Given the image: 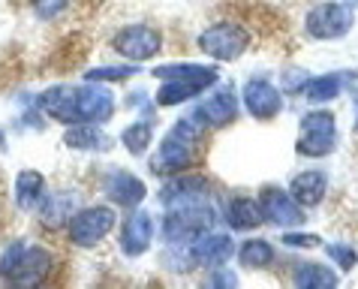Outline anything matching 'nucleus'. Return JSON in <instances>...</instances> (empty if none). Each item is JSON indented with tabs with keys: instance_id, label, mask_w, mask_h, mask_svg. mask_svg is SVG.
<instances>
[{
	"instance_id": "f257e3e1",
	"label": "nucleus",
	"mask_w": 358,
	"mask_h": 289,
	"mask_svg": "<svg viewBox=\"0 0 358 289\" xmlns=\"http://www.w3.org/2000/svg\"><path fill=\"white\" fill-rule=\"evenodd\" d=\"M39 108L57 124H106L115 115V94L99 82L52 85L39 94Z\"/></svg>"
},
{
	"instance_id": "f03ea898",
	"label": "nucleus",
	"mask_w": 358,
	"mask_h": 289,
	"mask_svg": "<svg viewBox=\"0 0 358 289\" xmlns=\"http://www.w3.org/2000/svg\"><path fill=\"white\" fill-rule=\"evenodd\" d=\"M205 124L199 121L196 115H187L181 118L169 133L163 136L157 154L151 157V172L154 175H181L187 172L193 163H196V151H199V142L205 139Z\"/></svg>"
},
{
	"instance_id": "7ed1b4c3",
	"label": "nucleus",
	"mask_w": 358,
	"mask_h": 289,
	"mask_svg": "<svg viewBox=\"0 0 358 289\" xmlns=\"http://www.w3.org/2000/svg\"><path fill=\"white\" fill-rule=\"evenodd\" d=\"M55 265V256L39 244L13 241L0 256V281L13 286H39Z\"/></svg>"
},
{
	"instance_id": "20e7f679",
	"label": "nucleus",
	"mask_w": 358,
	"mask_h": 289,
	"mask_svg": "<svg viewBox=\"0 0 358 289\" xmlns=\"http://www.w3.org/2000/svg\"><path fill=\"white\" fill-rule=\"evenodd\" d=\"M217 211L208 202L181 205V208H166V217L160 223V235L166 244H190L196 235L214 229Z\"/></svg>"
},
{
	"instance_id": "39448f33",
	"label": "nucleus",
	"mask_w": 358,
	"mask_h": 289,
	"mask_svg": "<svg viewBox=\"0 0 358 289\" xmlns=\"http://www.w3.org/2000/svg\"><path fill=\"white\" fill-rule=\"evenodd\" d=\"M334 148H337V118L325 112V108H313V112L301 115L295 151L301 157H310V160H320V157L331 154Z\"/></svg>"
},
{
	"instance_id": "423d86ee",
	"label": "nucleus",
	"mask_w": 358,
	"mask_h": 289,
	"mask_svg": "<svg viewBox=\"0 0 358 289\" xmlns=\"http://www.w3.org/2000/svg\"><path fill=\"white\" fill-rule=\"evenodd\" d=\"M355 24V13L352 6H346L343 0H322L307 9L304 15V34L310 39H320V43H331V39H341L352 31Z\"/></svg>"
},
{
	"instance_id": "0eeeda50",
	"label": "nucleus",
	"mask_w": 358,
	"mask_h": 289,
	"mask_svg": "<svg viewBox=\"0 0 358 289\" xmlns=\"http://www.w3.org/2000/svg\"><path fill=\"white\" fill-rule=\"evenodd\" d=\"M199 52H205L208 57L220 64H229V61H238L247 45H250V31L238 22H214L211 27H205L199 34Z\"/></svg>"
},
{
	"instance_id": "6e6552de",
	"label": "nucleus",
	"mask_w": 358,
	"mask_h": 289,
	"mask_svg": "<svg viewBox=\"0 0 358 289\" xmlns=\"http://www.w3.org/2000/svg\"><path fill=\"white\" fill-rule=\"evenodd\" d=\"M117 226V214L112 205H87L69 217L66 235L76 247H96Z\"/></svg>"
},
{
	"instance_id": "1a4fd4ad",
	"label": "nucleus",
	"mask_w": 358,
	"mask_h": 289,
	"mask_svg": "<svg viewBox=\"0 0 358 289\" xmlns=\"http://www.w3.org/2000/svg\"><path fill=\"white\" fill-rule=\"evenodd\" d=\"M112 48L124 61L145 64L163 52V36L151 24H127L112 36Z\"/></svg>"
},
{
	"instance_id": "9d476101",
	"label": "nucleus",
	"mask_w": 358,
	"mask_h": 289,
	"mask_svg": "<svg viewBox=\"0 0 358 289\" xmlns=\"http://www.w3.org/2000/svg\"><path fill=\"white\" fill-rule=\"evenodd\" d=\"M208 199H211V184H208L205 175H196V172L169 175L160 190V202L166 208L196 205V202H208Z\"/></svg>"
},
{
	"instance_id": "9b49d317",
	"label": "nucleus",
	"mask_w": 358,
	"mask_h": 289,
	"mask_svg": "<svg viewBox=\"0 0 358 289\" xmlns=\"http://www.w3.org/2000/svg\"><path fill=\"white\" fill-rule=\"evenodd\" d=\"M259 208L265 223L280 226V229H292L304 223V208L295 202V196L289 190H280V187H262L259 193Z\"/></svg>"
},
{
	"instance_id": "f8f14e48",
	"label": "nucleus",
	"mask_w": 358,
	"mask_h": 289,
	"mask_svg": "<svg viewBox=\"0 0 358 289\" xmlns=\"http://www.w3.org/2000/svg\"><path fill=\"white\" fill-rule=\"evenodd\" d=\"M190 259L193 265L199 268H220V265H229V259L235 256V241L229 232H217V229H208V232L196 235L190 244Z\"/></svg>"
},
{
	"instance_id": "ddd939ff",
	"label": "nucleus",
	"mask_w": 358,
	"mask_h": 289,
	"mask_svg": "<svg viewBox=\"0 0 358 289\" xmlns=\"http://www.w3.org/2000/svg\"><path fill=\"white\" fill-rule=\"evenodd\" d=\"M247 115L256 121H274L283 112V91L268 78H250L241 91Z\"/></svg>"
},
{
	"instance_id": "4468645a",
	"label": "nucleus",
	"mask_w": 358,
	"mask_h": 289,
	"mask_svg": "<svg viewBox=\"0 0 358 289\" xmlns=\"http://www.w3.org/2000/svg\"><path fill=\"white\" fill-rule=\"evenodd\" d=\"M220 82V73L217 76H193V78H169L157 87L154 94V103L163 106V108H172V106H181V103H190V99L202 97L208 87Z\"/></svg>"
},
{
	"instance_id": "2eb2a0df",
	"label": "nucleus",
	"mask_w": 358,
	"mask_h": 289,
	"mask_svg": "<svg viewBox=\"0 0 358 289\" xmlns=\"http://www.w3.org/2000/svg\"><path fill=\"white\" fill-rule=\"evenodd\" d=\"M154 232H157V223L148 211H138L133 208L130 217L124 220L121 226V251L127 259H138L142 253L151 251V241H154Z\"/></svg>"
},
{
	"instance_id": "dca6fc26",
	"label": "nucleus",
	"mask_w": 358,
	"mask_h": 289,
	"mask_svg": "<svg viewBox=\"0 0 358 289\" xmlns=\"http://www.w3.org/2000/svg\"><path fill=\"white\" fill-rule=\"evenodd\" d=\"M193 115L208 129H220L238 118V97L232 94V87H217L211 97H205L202 103L193 108Z\"/></svg>"
},
{
	"instance_id": "f3484780",
	"label": "nucleus",
	"mask_w": 358,
	"mask_h": 289,
	"mask_svg": "<svg viewBox=\"0 0 358 289\" xmlns=\"http://www.w3.org/2000/svg\"><path fill=\"white\" fill-rule=\"evenodd\" d=\"M106 196L112 199L115 205L121 208H138L148 199V187L142 178H136L133 172H124V169H115L112 175L106 178Z\"/></svg>"
},
{
	"instance_id": "a211bd4d",
	"label": "nucleus",
	"mask_w": 358,
	"mask_h": 289,
	"mask_svg": "<svg viewBox=\"0 0 358 289\" xmlns=\"http://www.w3.org/2000/svg\"><path fill=\"white\" fill-rule=\"evenodd\" d=\"M289 193L301 208H316L328 193V175L322 169H304V172H298L292 178Z\"/></svg>"
},
{
	"instance_id": "6ab92c4d",
	"label": "nucleus",
	"mask_w": 358,
	"mask_h": 289,
	"mask_svg": "<svg viewBox=\"0 0 358 289\" xmlns=\"http://www.w3.org/2000/svg\"><path fill=\"white\" fill-rule=\"evenodd\" d=\"M223 220L229 223V229H238V232H250V229L262 226L265 217H262L259 199H253V196H235V199H229Z\"/></svg>"
},
{
	"instance_id": "aec40b11",
	"label": "nucleus",
	"mask_w": 358,
	"mask_h": 289,
	"mask_svg": "<svg viewBox=\"0 0 358 289\" xmlns=\"http://www.w3.org/2000/svg\"><path fill=\"white\" fill-rule=\"evenodd\" d=\"M64 145L73 148V151H108L112 136L99 124H73L64 133Z\"/></svg>"
},
{
	"instance_id": "412c9836",
	"label": "nucleus",
	"mask_w": 358,
	"mask_h": 289,
	"mask_svg": "<svg viewBox=\"0 0 358 289\" xmlns=\"http://www.w3.org/2000/svg\"><path fill=\"white\" fill-rule=\"evenodd\" d=\"M355 76H358V73H355ZM346 78H352V76H341V73L313 76V78H307V82L301 85V91H298V94H301V99H307V103H313V106L331 103V99L341 97Z\"/></svg>"
},
{
	"instance_id": "4be33fe9",
	"label": "nucleus",
	"mask_w": 358,
	"mask_h": 289,
	"mask_svg": "<svg viewBox=\"0 0 358 289\" xmlns=\"http://www.w3.org/2000/svg\"><path fill=\"white\" fill-rule=\"evenodd\" d=\"M15 205L22 208V211H36L39 202H43L45 196V178L43 172H36V169H22V172L15 175Z\"/></svg>"
},
{
	"instance_id": "5701e85b",
	"label": "nucleus",
	"mask_w": 358,
	"mask_h": 289,
	"mask_svg": "<svg viewBox=\"0 0 358 289\" xmlns=\"http://www.w3.org/2000/svg\"><path fill=\"white\" fill-rule=\"evenodd\" d=\"M292 283L298 289H334L341 283V277L322 262H301L292 272Z\"/></svg>"
},
{
	"instance_id": "b1692460",
	"label": "nucleus",
	"mask_w": 358,
	"mask_h": 289,
	"mask_svg": "<svg viewBox=\"0 0 358 289\" xmlns=\"http://www.w3.org/2000/svg\"><path fill=\"white\" fill-rule=\"evenodd\" d=\"M274 244L268 241V238H247V241L238 247V262L244 268H268L274 265Z\"/></svg>"
},
{
	"instance_id": "393cba45",
	"label": "nucleus",
	"mask_w": 358,
	"mask_h": 289,
	"mask_svg": "<svg viewBox=\"0 0 358 289\" xmlns=\"http://www.w3.org/2000/svg\"><path fill=\"white\" fill-rule=\"evenodd\" d=\"M36 211L43 214V223H45V226L69 223V217H73V199L61 196V193H45Z\"/></svg>"
},
{
	"instance_id": "a878e982",
	"label": "nucleus",
	"mask_w": 358,
	"mask_h": 289,
	"mask_svg": "<svg viewBox=\"0 0 358 289\" xmlns=\"http://www.w3.org/2000/svg\"><path fill=\"white\" fill-rule=\"evenodd\" d=\"M154 78L160 82H169V78H193V76H217V66L211 64H193V61H184V64H160L151 69Z\"/></svg>"
},
{
	"instance_id": "bb28decb",
	"label": "nucleus",
	"mask_w": 358,
	"mask_h": 289,
	"mask_svg": "<svg viewBox=\"0 0 358 289\" xmlns=\"http://www.w3.org/2000/svg\"><path fill=\"white\" fill-rule=\"evenodd\" d=\"M151 142H154V127H151V121H133L121 133V145L133 157H142L148 148H151Z\"/></svg>"
},
{
	"instance_id": "cd10ccee",
	"label": "nucleus",
	"mask_w": 358,
	"mask_h": 289,
	"mask_svg": "<svg viewBox=\"0 0 358 289\" xmlns=\"http://www.w3.org/2000/svg\"><path fill=\"white\" fill-rule=\"evenodd\" d=\"M138 69L136 64H117V66H94V69H87L85 73V82H99V85H106V82H124V78H130L136 76Z\"/></svg>"
},
{
	"instance_id": "c85d7f7f",
	"label": "nucleus",
	"mask_w": 358,
	"mask_h": 289,
	"mask_svg": "<svg viewBox=\"0 0 358 289\" xmlns=\"http://www.w3.org/2000/svg\"><path fill=\"white\" fill-rule=\"evenodd\" d=\"M325 256L331 259L337 268H343V272H352L355 262H358V253L350 244H325Z\"/></svg>"
},
{
	"instance_id": "c756f323",
	"label": "nucleus",
	"mask_w": 358,
	"mask_h": 289,
	"mask_svg": "<svg viewBox=\"0 0 358 289\" xmlns=\"http://www.w3.org/2000/svg\"><path fill=\"white\" fill-rule=\"evenodd\" d=\"M280 241H283L286 247H295V251H298V247H301V251H313V247L322 244V238L313 235V232H292V229H286Z\"/></svg>"
},
{
	"instance_id": "7c9ffc66",
	"label": "nucleus",
	"mask_w": 358,
	"mask_h": 289,
	"mask_svg": "<svg viewBox=\"0 0 358 289\" xmlns=\"http://www.w3.org/2000/svg\"><path fill=\"white\" fill-rule=\"evenodd\" d=\"M69 6V0H34V13L39 22H52Z\"/></svg>"
},
{
	"instance_id": "2f4dec72",
	"label": "nucleus",
	"mask_w": 358,
	"mask_h": 289,
	"mask_svg": "<svg viewBox=\"0 0 358 289\" xmlns=\"http://www.w3.org/2000/svg\"><path fill=\"white\" fill-rule=\"evenodd\" d=\"M223 268H226V265L217 268V272H220V274H217L211 283H214V286H235V283H238V277H235L232 272H223Z\"/></svg>"
},
{
	"instance_id": "473e14b6",
	"label": "nucleus",
	"mask_w": 358,
	"mask_h": 289,
	"mask_svg": "<svg viewBox=\"0 0 358 289\" xmlns=\"http://www.w3.org/2000/svg\"><path fill=\"white\" fill-rule=\"evenodd\" d=\"M352 108H355V133H358V94L352 97Z\"/></svg>"
},
{
	"instance_id": "72a5a7b5",
	"label": "nucleus",
	"mask_w": 358,
	"mask_h": 289,
	"mask_svg": "<svg viewBox=\"0 0 358 289\" xmlns=\"http://www.w3.org/2000/svg\"><path fill=\"white\" fill-rule=\"evenodd\" d=\"M346 6H352V9H358V0H343Z\"/></svg>"
}]
</instances>
